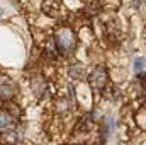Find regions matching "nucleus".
Instances as JSON below:
<instances>
[{
	"instance_id": "f257e3e1",
	"label": "nucleus",
	"mask_w": 146,
	"mask_h": 145,
	"mask_svg": "<svg viewBox=\"0 0 146 145\" xmlns=\"http://www.w3.org/2000/svg\"><path fill=\"white\" fill-rule=\"evenodd\" d=\"M54 41H56V48L61 55L70 53L76 44V38L70 29H60L54 36Z\"/></svg>"
},
{
	"instance_id": "f03ea898",
	"label": "nucleus",
	"mask_w": 146,
	"mask_h": 145,
	"mask_svg": "<svg viewBox=\"0 0 146 145\" xmlns=\"http://www.w3.org/2000/svg\"><path fill=\"white\" fill-rule=\"evenodd\" d=\"M88 82H90V85H92L95 91L104 89V85H106V82H107V73H106V68H104V67H97L94 72L90 73Z\"/></svg>"
},
{
	"instance_id": "7ed1b4c3",
	"label": "nucleus",
	"mask_w": 146,
	"mask_h": 145,
	"mask_svg": "<svg viewBox=\"0 0 146 145\" xmlns=\"http://www.w3.org/2000/svg\"><path fill=\"white\" fill-rule=\"evenodd\" d=\"M42 10H44L48 15L56 17V15L60 14V10H61V3H60L58 0H46V2L42 3Z\"/></svg>"
},
{
	"instance_id": "20e7f679",
	"label": "nucleus",
	"mask_w": 146,
	"mask_h": 145,
	"mask_svg": "<svg viewBox=\"0 0 146 145\" xmlns=\"http://www.w3.org/2000/svg\"><path fill=\"white\" fill-rule=\"evenodd\" d=\"M14 92H15V89H14V85L10 84V80L9 79H0V97H3V99H10L12 96H14Z\"/></svg>"
},
{
	"instance_id": "39448f33",
	"label": "nucleus",
	"mask_w": 146,
	"mask_h": 145,
	"mask_svg": "<svg viewBox=\"0 0 146 145\" xmlns=\"http://www.w3.org/2000/svg\"><path fill=\"white\" fill-rule=\"evenodd\" d=\"M10 126H12L10 116H9L7 113H0V132H3V130H7V128H10Z\"/></svg>"
},
{
	"instance_id": "423d86ee",
	"label": "nucleus",
	"mask_w": 146,
	"mask_h": 145,
	"mask_svg": "<svg viewBox=\"0 0 146 145\" xmlns=\"http://www.w3.org/2000/svg\"><path fill=\"white\" fill-rule=\"evenodd\" d=\"M143 68H145V56H139L134 60V70L138 73H143Z\"/></svg>"
},
{
	"instance_id": "0eeeda50",
	"label": "nucleus",
	"mask_w": 146,
	"mask_h": 145,
	"mask_svg": "<svg viewBox=\"0 0 146 145\" xmlns=\"http://www.w3.org/2000/svg\"><path fill=\"white\" fill-rule=\"evenodd\" d=\"M70 73H72V77H75V79H82L83 77V70H82V67H72L70 68Z\"/></svg>"
},
{
	"instance_id": "6e6552de",
	"label": "nucleus",
	"mask_w": 146,
	"mask_h": 145,
	"mask_svg": "<svg viewBox=\"0 0 146 145\" xmlns=\"http://www.w3.org/2000/svg\"><path fill=\"white\" fill-rule=\"evenodd\" d=\"M2 15H3V9H0V17H2Z\"/></svg>"
}]
</instances>
